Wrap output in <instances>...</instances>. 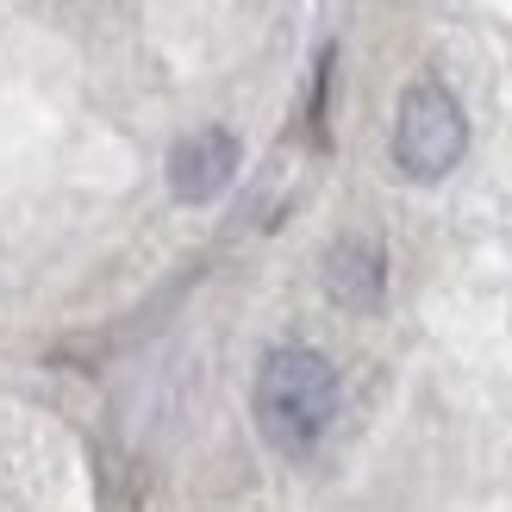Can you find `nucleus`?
<instances>
[{
  "label": "nucleus",
  "instance_id": "f03ea898",
  "mask_svg": "<svg viewBox=\"0 0 512 512\" xmlns=\"http://www.w3.org/2000/svg\"><path fill=\"white\" fill-rule=\"evenodd\" d=\"M463 150H469L463 100H456L438 75H419V82L400 94V113H394V163H400V175H413V182H444V175L463 163Z\"/></svg>",
  "mask_w": 512,
  "mask_h": 512
},
{
  "label": "nucleus",
  "instance_id": "f257e3e1",
  "mask_svg": "<svg viewBox=\"0 0 512 512\" xmlns=\"http://www.w3.org/2000/svg\"><path fill=\"white\" fill-rule=\"evenodd\" d=\"M250 406H256V431L281 456H306L338 419V369L313 344H281L256 369Z\"/></svg>",
  "mask_w": 512,
  "mask_h": 512
},
{
  "label": "nucleus",
  "instance_id": "20e7f679",
  "mask_svg": "<svg viewBox=\"0 0 512 512\" xmlns=\"http://www.w3.org/2000/svg\"><path fill=\"white\" fill-rule=\"evenodd\" d=\"M325 288L338 306L350 313H369L381 306V288H388V263H381V244L375 238H338L325 250Z\"/></svg>",
  "mask_w": 512,
  "mask_h": 512
},
{
  "label": "nucleus",
  "instance_id": "7ed1b4c3",
  "mask_svg": "<svg viewBox=\"0 0 512 512\" xmlns=\"http://www.w3.org/2000/svg\"><path fill=\"white\" fill-rule=\"evenodd\" d=\"M232 175H238V138L225 132V125H200V132H188L169 150V194L182 200V207L219 200L232 188Z\"/></svg>",
  "mask_w": 512,
  "mask_h": 512
}]
</instances>
